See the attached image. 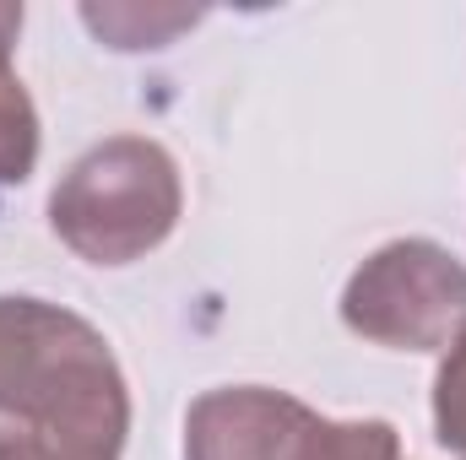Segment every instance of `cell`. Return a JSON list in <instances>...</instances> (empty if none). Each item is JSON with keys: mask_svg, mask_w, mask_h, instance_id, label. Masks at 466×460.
Returning a JSON list of instances; mask_svg holds the SVG:
<instances>
[{"mask_svg": "<svg viewBox=\"0 0 466 460\" xmlns=\"http://www.w3.org/2000/svg\"><path fill=\"white\" fill-rule=\"evenodd\" d=\"M0 428L130 434V390L98 325L82 315L5 293L0 298Z\"/></svg>", "mask_w": 466, "mask_h": 460, "instance_id": "6da1fadb", "label": "cell"}, {"mask_svg": "<svg viewBox=\"0 0 466 460\" xmlns=\"http://www.w3.org/2000/svg\"><path fill=\"white\" fill-rule=\"evenodd\" d=\"M185 185L152 135H109L82 152L49 195L55 238L87 265H130L179 228Z\"/></svg>", "mask_w": 466, "mask_h": 460, "instance_id": "7a4b0ae2", "label": "cell"}, {"mask_svg": "<svg viewBox=\"0 0 466 460\" xmlns=\"http://www.w3.org/2000/svg\"><path fill=\"white\" fill-rule=\"evenodd\" d=\"M185 460H407L380 417L331 423L288 390L223 385L185 412Z\"/></svg>", "mask_w": 466, "mask_h": 460, "instance_id": "3957f363", "label": "cell"}, {"mask_svg": "<svg viewBox=\"0 0 466 460\" xmlns=\"http://www.w3.org/2000/svg\"><path fill=\"white\" fill-rule=\"evenodd\" d=\"M342 325L390 352H445L466 325V265L434 238H390L348 276Z\"/></svg>", "mask_w": 466, "mask_h": 460, "instance_id": "277c9868", "label": "cell"}, {"mask_svg": "<svg viewBox=\"0 0 466 460\" xmlns=\"http://www.w3.org/2000/svg\"><path fill=\"white\" fill-rule=\"evenodd\" d=\"M22 33V5L0 0V185H22L38 163V109L11 71V49Z\"/></svg>", "mask_w": 466, "mask_h": 460, "instance_id": "5b68a950", "label": "cell"}, {"mask_svg": "<svg viewBox=\"0 0 466 460\" xmlns=\"http://www.w3.org/2000/svg\"><path fill=\"white\" fill-rule=\"evenodd\" d=\"M82 22L109 49H163L185 27H196L201 11H185V5H82Z\"/></svg>", "mask_w": 466, "mask_h": 460, "instance_id": "8992f818", "label": "cell"}, {"mask_svg": "<svg viewBox=\"0 0 466 460\" xmlns=\"http://www.w3.org/2000/svg\"><path fill=\"white\" fill-rule=\"evenodd\" d=\"M119 439L76 428H0V460H119Z\"/></svg>", "mask_w": 466, "mask_h": 460, "instance_id": "52a82bcc", "label": "cell"}, {"mask_svg": "<svg viewBox=\"0 0 466 460\" xmlns=\"http://www.w3.org/2000/svg\"><path fill=\"white\" fill-rule=\"evenodd\" d=\"M434 439L440 450L466 460V325L445 346V363L434 374Z\"/></svg>", "mask_w": 466, "mask_h": 460, "instance_id": "ba28073f", "label": "cell"}]
</instances>
